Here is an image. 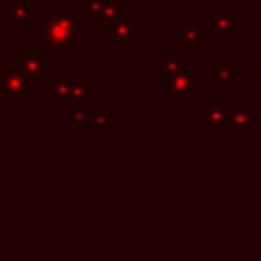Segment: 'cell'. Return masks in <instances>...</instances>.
<instances>
[{
    "label": "cell",
    "instance_id": "cell-1",
    "mask_svg": "<svg viewBox=\"0 0 261 261\" xmlns=\"http://www.w3.org/2000/svg\"><path fill=\"white\" fill-rule=\"evenodd\" d=\"M82 20L71 2H55L53 12L35 24V37L53 51L71 49L82 39Z\"/></svg>",
    "mask_w": 261,
    "mask_h": 261
},
{
    "label": "cell",
    "instance_id": "cell-2",
    "mask_svg": "<svg viewBox=\"0 0 261 261\" xmlns=\"http://www.w3.org/2000/svg\"><path fill=\"white\" fill-rule=\"evenodd\" d=\"M0 84H2V98L10 106H24L31 96H35V80L27 77L24 73L4 65L0 67Z\"/></svg>",
    "mask_w": 261,
    "mask_h": 261
},
{
    "label": "cell",
    "instance_id": "cell-3",
    "mask_svg": "<svg viewBox=\"0 0 261 261\" xmlns=\"http://www.w3.org/2000/svg\"><path fill=\"white\" fill-rule=\"evenodd\" d=\"M204 86V82L200 77H196L194 73V61L186 59L181 69L167 80V88H165V96L171 98L175 104H184L190 96H194V90Z\"/></svg>",
    "mask_w": 261,
    "mask_h": 261
},
{
    "label": "cell",
    "instance_id": "cell-4",
    "mask_svg": "<svg viewBox=\"0 0 261 261\" xmlns=\"http://www.w3.org/2000/svg\"><path fill=\"white\" fill-rule=\"evenodd\" d=\"M45 59H47V51L45 49H18L16 57L8 59V67L24 73L27 77L39 80L43 75V67H45Z\"/></svg>",
    "mask_w": 261,
    "mask_h": 261
},
{
    "label": "cell",
    "instance_id": "cell-5",
    "mask_svg": "<svg viewBox=\"0 0 261 261\" xmlns=\"http://www.w3.org/2000/svg\"><path fill=\"white\" fill-rule=\"evenodd\" d=\"M210 33V22H194L179 31H175V49L179 51H196L204 47V33Z\"/></svg>",
    "mask_w": 261,
    "mask_h": 261
},
{
    "label": "cell",
    "instance_id": "cell-6",
    "mask_svg": "<svg viewBox=\"0 0 261 261\" xmlns=\"http://www.w3.org/2000/svg\"><path fill=\"white\" fill-rule=\"evenodd\" d=\"M241 16L239 12L232 10H222V12H214L212 20H210V35L216 41H224L230 39L239 29H241Z\"/></svg>",
    "mask_w": 261,
    "mask_h": 261
},
{
    "label": "cell",
    "instance_id": "cell-7",
    "mask_svg": "<svg viewBox=\"0 0 261 261\" xmlns=\"http://www.w3.org/2000/svg\"><path fill=\"white\" fill-rule=\"evenodd\" d=\"M8 18L12 24H16V31L24 33L31 24H35L37 18V6L31 0H16L10 10H8Z\"/></svg>",
    "mask_w": 261,
    "mask_h": 261
},
{
    "label": "cell",
    "instance_id": "cell-8",
    "mask_svg": "<svg viewBox=\"0 0 261 261\" xmlns=\"http://www.w3.org/2000/svg\"><path fill=\"white\" fill-rule=\"evenodd\" d=\"M212 67H214V77H212L214 88L241 84V71H239V67H232V63L228 59H214Z\"/></svg>",
    "mask_w": 261,
    "mask_h": 261
},
{
    "label": "cell",
    "instance_id": "cell-9",
    "mask_svg": "<svg viewBox=\"0 0 261 261\" xmlns=\"http://www.w3.org/2000/svg\"><path fill=\"white\" fill-rule=\"evenodd\" d=\"M184 61H186V59H184V51H179V49H169V51H165V55H163L161 59H157V63H155L157 77H161V80L173 77V75L181 69Z\"/></svg>",
    "mask_w": 261,
    "mask_h": 261
},
{
    "label": "cell",
    "instance_id": "cell-10",
    "mask_svg": "<svg viewBox=\"0 0 261 261\" xmlns=\"http://www.w3.org/2000/svg\"><path fill=\"white\" fill-rule=\"evenodd\" d=\"M124 18H128V4H124L120 0H108L106 8L102 12V18H100V31L110 33V29Z\"/></svg>",
    "mask_w": 261,
    "mask_h": 261
},
{
    "label": "cell",
    "instance_id": "cell-11",
    "mask_svg": "<svg viewBox=\"0 0 261 261\" xmlns=\"http://www.w3.org/2000/svg\"><path fill=\"white\" fill-rule=\"evenodd\" d=\"M110 37L118 43V49H120V51H126V49L130 47V43L137 41V37H139V27H137V22L124 18V20L116 22V24L110 29Z\"/></svg>",
    "mask_w": 261,
    "mask_h": 261
},
{
    "label": "cell",
    "instance_id": "cell-12",
    "mask_svg": "<svg viewBox=\"0 0 261 261\" xmlns=\"http://www.w3.org/2000/svg\"><path fill=\"white\" fill-rule=\"evenodd\" d=\"M45 94L57 104V106H71V88L69 80L61 77H49L45 80Z\"/></svg>",
    "mask_w": 261,
    "mask_h": 261
},
{
    "label": "cell",
    "instance_id": "cell-13",
    "mask_svg": "<svg viewBox=\"0 0 261 261\" xmlns=\"http://www.w3.org/2000/svg\"><path fill=\"white\" fill-rule=\"evenodd\" d=\"M71 88V106H90L92 100V80L90 77H73L69 80Z\"/></svg>",
    "mask_w": 261,
    "mask_h": 261
},
{
    "label": "cell",
    "instance_id": "cell-14",
    "mask_svg": "<svg viewBox=\"0 0 261 261\" xmlns=\"http://www.w3.org/2000/svg\"><path fill=\"white\" fill-rule=\"evenodd\" d=\"M202 118H204L208 124L226 122V106H222V100H220L218 96H214L212 102L202 108Z\"/></svg>",
    "mask_w": 261,
    "mask_h": 261
},
{
    "label": "cell",
    "instance_id": "cell-15",
    "mask_svg": "<svg viewBox=\"0 0 261 261\" xmlns=\"http://www.w3.org/2000/svg\"><path fill=\"white\" fill-rule=\"evenodd\" d=\"M259 116L253 114L245 104L239 106H226V122H247V124H257Z\"/></svg>",
    "mask_w": 261,
    "mask_h": 261
},
{
    "label": "cell",
    "instance_id": "cell-16",
    "mask_svg": "<svg viewBox=\"0 0 261 261\" xmlns=\"http://www.w3.org/2000/svg\"><path fill=\"white\" fill-rule=\"evenodd\" d=\"M108 0H82V18L90 22H100Z\"/></svg>",
    "mask_w": 261,
    "mask_h": 261
},
{
    "label": "cell",
    "instance_id": "cell-17",
    "mask_svg": "<svg viewBox=\"0 0 261 261\" xmlns=\"http://www.w3.org/2000/svg\"><path fill=\"white\" fill-rule=\"evenodd\" d=\"M65 124H92V104L90 106H77L69 114L63 116Z\"/></svg>",
    "mask_w": 261,
    "mask_h": 261
},
{
    "label": "cell",
    "instance_id": "cell-18",
    "mask_svg": "<svg viewBox=\"0 0 261 261\" xmlns=\"http://www.w3.org/2000/svg\"><path fill=\"white\" fill-rule=\"evenodd\" d=\"M110 122V108L106 104L92 106V124H108Z\"/></svg>",
    "mask_w": 261,
    "mask_h": 261
},
{
    "label": "cell",
    "instance_id": "cell-19",
    "mask_svg": "<svg viewBox=\"0 0 261 261\" xmlns=\"http://www.w3.org/2000/svg\"><path fill=\"white\" fill-rule=\"evenodd\" d=\"M206 4H220L222 10H230V0H204Z\"/></svg>",
    "mask_w": 261,
    "mask_h": 261
},
{
    "label": "cell",
    "instance_id": "cell-20",
    "mask_svg": "<svg viewBox=\"0 0 261 261\" xmlns=\"http://www.w3.org/2000/svg\"><path fill=\"white\" fill-rule=\"evenodd\" d=\"M257 73H259V77H261V59H259V63H257Z\"/></svg>",
    "mask_w": 261,
    "mask_h": 261
},
{
    "label": "cell",
    "instance_id": "cell-21",
    "mask_svg": "<svg viewBox=\"0 0 261 261\" xmlns=\"http://www.w3.org/2000/svg\"><path fill=\"white\" fill-rule=\"evenodd\" d=\"M0 96H2V84H0Z\"/></svg>",
    "mask_w": 261,
    "mask_h": 261
},
{
    "label": "cell",
    "instance_id": "cell-22",
    "mask_svg": "<svg viewBox=\"0 0 261 261\" xmlns=\"http://www.w3.org/2000/svg\"><path fill=\"white\" fill-rule=\"evenodd\" d=\"M259 2H261V0H259Z\"/></svg>",
    "mask_w": 261,
    "mask_h": 261
}]
</instances>
